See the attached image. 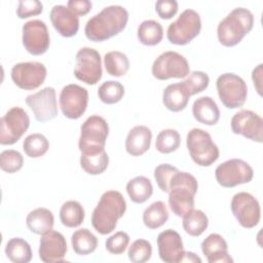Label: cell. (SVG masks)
<instances>
[{
	"label": "cell",
	"instance_id": "6da1fadb",
	"mask_svg": "<svg viewBox=\"0 0 263 263\" xmlns=\"http://www.w3.org/2000/svg\"><path fill=\"white\" fill-rule=\"evenodd\" d=\"M127 21L128 12L123 6H106L86 22L84 33L90 41H105L123 31Z\"/></svg>",
	"mask_w": 263,
	"mask_h": 263
},
{
	"label": "cell",
	"instance_id": "7a4b0ae2",
	"mask_svg": "<svg viewBox=\"0 0 263 263\" xmlns=\"http://www.w3.org/2000/svg\"><path fill=\"white\" fill-rule=\"evenodd\" d=\"M126 211V201L123 195L116 190L104 192L92 211L91 225L100 234L111 233L117 225V221L123 217Z\"/></svg>",
	"mask_w": 263,
	"mask_h": 263
},
{
	"label": "cell",
	"instance_id": "3957f363",
	"mask_svg": "<svg viewBox=\"0 0 263 263\" xmlns=\"http://www.w3.org/2000/svg\"><path fill=\"white\" fill-rule=\"evenodd\" d=\"M253 26L254 15L251 10L236 7L219 23L217 28L218 40L226 47L234 46L252 31Z\"/></svg>",
	"mask_w": 263,
	"mask_h": 263
},
{
	"label": "cell",
	"instance_id": "277c9868",
	"mask_svg": "<svg viewBox=\"0 0 263 263\" xmlns=\"http://www.w3.org/2000/svg\"><path fill=\"white\" fill-rule=\"evenodd\" d=\"M198 189L196 178L186 172H178L173 177L168 190V204L173 213L183 217L194 209V196Z\"/></svg>",
	"mask_w": 263,
	"mask_h": 263
},
{
	"label": "cell",
	"instance_id": "5b68a950",
	"mask_svg": "<svg viewBox=\"0 0 263 263\" xmlns=\"http://www.w3.org/2000/svg\"><path fill=\"white\" fill-rule=\"evenodd\" d=\"M186 146L191 159L200 166H210L219 158L218 146L211 135L201 128H192L187 134Z\"/></svg>",
	"mask_w": 263,
	"mask_h": 263
},
{
	"label": "cell",
	"instance_id": "8992f818",
	"mask_svg": "<svg viewBox=\"0 0 263 263\" xmlns=\"http://www.w3.org/2000/svg\"><path fill=\"white\" fill-rule=\"evenodd\" d=\"M201 30V20L194 9H185L178 18L170 24L166 37L176 45H186L194 39Z\"/></svg>",
	"mask_w": 263,
	"mask_h": 263
},
{
	"label": "cell",
	"instance_id": "52a82bcc",
	"mask_svg": "<svg viewBox=\"0 0 263 263\" xmlns=\"http://www.w3.org/2000/svg\"><path fill=\"white\" fill-rule=\"evenodd\" d=\"M109 135V125L100 115L89 116L80 127L78 148L80 152L105 149Z\"/></svg>",
	"mask_w": 263,
	"mask_h": 263
},
{
	"label": "cell",
	"instance_id": "ba28073f",
	"mask_svg": "<svg viewBox=\"0 0 263 263\" xmlns=\"http://www.w3.org/2000/svg\"><path fill=\"white\" fill-rule=\"evenodd\" d=\"M216 86L222 104L228 109L241 107L248 96L245 80L234 73H224L217 78Z\"/></svg>",
	"mask_w": 263,
	"mask_h": 263
},
{
	"label": "cell",
	"instance_id": "9c48e42d",
	"mask_svg": "<svg viewBox=\"0 0 263 263\" xmlns=\"http://www.w3.org/2000/svg\"><path fill=\"white\" fill-rule=\"evenodd\" d=\"M102 74L100 52L91 47L80 48L75 57V77L88 85H95L102 78Z\"/></svg>",
	"mask_w": 263,
	"mask_h": 263
},
{
	"label": "cell",
	"instance_id": "30bf717a",
	"mask_svg": "<svg viewBox=\"0 0 263 263\" xmlns=\"http://www.w3.org/2000/svg\"><path fill=\"white\" fill-rule=\"evenodd\" d=\"M215 177L222 187L232 188L251 182L254 177V171L247 161L232 158L222 162L216 167Z\"/></svg>",
	"mask_w": 263,
	"mask_h": 263
},
{
	"label": "cell",
	"instance_id": "8fae6325",
	"mask_svg": "<svg viewBox=\"0 0 263 263\" xmlns=\"http://www.w3.org/2000/svg\"><path fill=\"white\" fill-rule=\"evenodd\" d=\"M30 126L28 113L21 107L10 108L1 118L0 144L12 145L16 143Z\"/></svg>",
	"mask_w": 263,
	"mask_h": 263
},
{
	"label": "cell",
	"instance_id": "7c38bea8",
	"mask_svg": "<svg viewBox=\"0 0 263 263\" xmlns=\"http://www.w3.org/2000/svg\"><path fill=\"white\" fill-rule=\"evenodd\" d=\"M189 72L190 68L186 58L173 50L162 52L152 64V75L158 80L184 78Z\"/></svg>",
	"mask_w": 263,
	"mask_h": 263
},
{
	"label": "cell",
	"instance_id": "4fadbf2b",
	"mask_svg": "<svg viewBox=\"0 0 263 263\" xmlns=\"http://www.w3.org/2000/svg\"><path fill=\"white\" fill-rule=\"evenodd\" d=\"M231 212L237 222L245 228L257 226L261 218V209L257 198L249 192L234 194L230 203Z\"/></svg>",
	"mask_w": 263,
	"mask_h": 263
},
{
	"label": "cell",
	"instance_id": "5bb4252c",
	"mask_svg": "<svg viewBox=\"0 0 263 263\" xmlns=\"http://www.w3.org/2000/svg\"><path fill=\"white\" fill-rule=\"evenodd\" d=\"M59 103L65 117L78 119L84 114L87 108L88 91L78 84H67L61 90Z\"/></svg>",
	"mask_w": 263,
	"mask_h": 263
},
{
	"label": "cell",
	"instance_id": "9a60e30c",
	"mask_svg": "<svg viewBox=\"0 0 263 263\" xmlns=\"http://www.w3.org/2000/svg\"><path fill=\"white\" fill-rule=\"evenodd\" d=\"M47 75L46 67L40 62H23L15 64L11 69L13 83L25 90L38 88Z\"/></svg>",
	"mask_w": 263,
	"mask_h": 263
},
{
	"label": "cell",
	"instance_id": "2e32d148",
	"mask_svg": "<svg viewBox=\"0 0 263 263\" xmlns=\"http://www.w3.org/2000/svg\"><path fill=\"white\" fill-rule=\"evenodd\" d=\"M22 41L26 50L33 55L45 53L50 44V37L46 24L40 20H31L24 24Z\"/></svg>",
	"mask_w": 263,
	"mask_h": 263
},
{
	"label": "cell",
	"instance_id": "e0dca14e",
	"mask_svg": "<svg viewBox=\"0 0 263 263\" xmlns=\"http://www.w3.org/2000/svg\"><path fill=\"white\" fill-rule=\"evenodd\" d=\"M26 104L33 111L36 120L39 122L49 121L58 115L57 93L51 86L29 95L26 98Z\"/></svg>",
	"mask_w": 263,
	"mask_h": 263
},
{
	"label": "cell",
	"instance_id": "ac0fdd59",
	"mask_svg": "<svg viewBox=\"0 0 263 263\" xmlns=\"http://www.w3.org/2000/svg\"><path fill=\"white\" fill-rule=\"evenodd\" d=\"M231 130L252 141L262 143L263 119L251 110H240L235 113L230 121Z\"/></svg>",
	"mask_w": 263,
	"mask_h": 263
},
{
	"label": "cell",
	"instance_id": "d6986e66",
	"mask_svg": "<svg viewBox=\"0 0 263 263\" xmlns=\"http://www.w3.org/2000/svg\"><path fill=\"white\" fill-rule=\"evenodd\" d=\"M67 250L66 238L61 232L51 229L41 235L38 254L44 263L63 262Z\"/></svg>",
	"mask_w": 263,
	"mask_h": 263
},
{
	"label": "cell",
	"instance_id": "ffe728a7",
	"mask_svg": "<svg viewBox=\"0 0 263 263\" xmlns=\"http://www.w3.org/2000/svg\"><path fill=\"white\" fill-rule=\"evenodd\" d=\"M158 255L165 263H180L184 253L181 235L173 229L161 231L157 236Z\"/></svg>",
	"mask_w": 263,
	"mask_h": 263
},
{
	"label": "cell",
	"instance_id": "44dd1931",
	"mask_svg": "<svg viewBox=\"0 0 263 263\" xmlns=\"http://www.w3.org/2000/svg\"><path fill=\"white\" fill-rule=\"evenodd\" d=\"M50 21L53 28L63 37L69 38L77 34L79 30V17L65 5H54L50 10Z\"/></svg>",
	"mask_w": 263,
	"mask_h": 263
},
{
	"label": "cell",
	"instance_id": "7402d4cb",
	"mask_svg": "<svg viewBox=\"0 0 263 263\" xmlns=\"http://www.w3.org/2000/svg\"><path fill=\"white\" fill-rule=\"evenodd\" d=\"M201 251L209 263H229L233 259L228 254V245L218 233H211L201 242Z\"/></svg>",
	"mask_w": 263,
	"mask_h": 263
},
{
	"label": "cell",
	"instance_id": "603a6c76",
	"mask_svg": "<svg viewBox=\"0 0 263 263\" xmlns=\"http://www.w3.org/2000/svg\"><path fill=\"white\" fill-rule=\"evenodd\" d=\"M152 140V132L148 126L136 125L127 134L125 150L132 156H140L149 150Z\"/></svg>",
	"mask_w": 263,
	"mask_h": 263
},
{
	"label": "cell",
	"instance_id": "cb8c5ba5",
	"mask_svg": "<svg viewBox=\"0 0 263 263\" xmlns=\"http://www.w3.org/2000/svg\"><path fill=\"white\" fill-rule=\"evenodd\" d=\"M190 93L182 82L167 85L162 92V103L164 107L172 112H180L184 110L189 102Z\"/></svg>",
	"mask_w": 263,
	"mask_h": 263
},
{
	"label": "cell",
	"instance_id": "d4e9b609",
	"mask_svg": "<svg viewBox=\"0 0 263 263\" xmlns=\"http://www.w3.org/2000/svg\"><path fill=\"white\" fill-rule=\"evenodd\" d=\"M192 114L195 120L205 125H214L220 119V110L211 97H200L194 101Z\"/></svg>",
	"mask_w": 263,
	"mask_h": 263
},
{
	"label": "cell",
	"instance_id": "484cf974",
	"mask_svg": "<svg viewBox=\"0 0 263 263\" xmlns=\"http://www.w3.org/2000/svg\"><path fill=\"white\" fill-rule=\"evenodd\" d=\"M26 224L31 232L42 235L52 229L54 217L48 209L37 208L28 214Z\"/></svg>",
	"mask_w": 263,
	"mask_h": 263
},
{
	"label": "cell",
	"instance_id": "4316f807",
	"mask_svg": "<svg viewBox=\"0 0 263 263\" xmlns=\"http://www.w3.org/2000/svg\"><path fill=\"white\" fill-rule=\"evenodd\" d=\"M109 164V156L105 149L97 151L81 152L80 166L89 175H100L104 173Z\"/></svg>",
	"mask_w": 263,
	"mask_h": 263
},
{
	"label": "cell",
	"instance_id": "83f0119b",
	"mask_svg": "<svg viewBox=\"0 0 263 263\" xmlns=\"http://www.w3.org/2000/svg\"><path fill=\"white\" fill-rule=\"evenodd\" d=\"M126 192L132 201L136 203H143L151 197L153 193V186L148 178L138 176L127 182Z\"/></svg>",
	"mask_w": 263,
	"mask_h": 263
},
{
	"label": "cell",
	"instance_id": "f1b7e54d",
	"mask_svg": "<svg viewBox=\"0 0 263 263\" xmlns=\"http://www.w3.org/2000/svg\"><path fill=\"white\" fill-rule=\"evenodd\" d=\"M71 243L73 251L76 254L85 256L96 251L98 247V238L87 228H81L72 234Z\"/></svg>",
	"mask_w": 263,
	"mask_h": 263
},
{
	"label": "cell",
	"instance_id": "f546056e",
	"mask_svg": "<svg viewBox=\"0 0 263 263\" xmlns=\"http://www.w3.org/2000/svg\"><path fill=\"white\" fill-rule=\"evenodd\" d=\"M85 213L80 202L76 200H68L63 203L60 210V220L62 224L69 228H75L84 221Z\"/></svg>",
	"mask_w": 263,
	"mask_h": 263
},
{
	"label": "cell",
	"instance_id": "4dcf8cb0",
	"mask_svg": "<svg viewBox=\"0 0 263 263\" xmlns=\"http://www.w3.org/2000/svg\"><path fill=\"white\" fill-rule=\"evenodd\" d=\"M138 39L147 46L158 44L163 38V28L154 20H145L138 27Z\"/></svg>",
	"mask_w": 263,
	"mask_h": 263
},
{
	"label": "cell",
	"instance_id": "1f68e13d",
	"mask_svg": "<svg viewBox=\"0 0 263 263\" xmlns=\"http://www.w3.org/2000/svg\"><path fill=\"white\" fill-rule=\"evenodd\" d=\"M168 220V211L161 200L152 202L143 213V222L149 229H157Z\"/></svg>",
	"mask_w": 263,
	"mask_h": 263
},
{
	"label": "cell",
	"instance_id": "d6a6232c",
	"mask_svg": "<svg viewBox=\"0 0 263 263\" xmlns=\"http://www.w3.org/2000/svg\"><path fill=\"white\" fill-rule=\"evenodd\" d=\"M5 255L13 263H28L32 259L31 246L21 237L10 238L5 246Z\"/></svg>",
	"mask_w": 263,
	"mask_h": 263
},
{
	"label": "cell",
	"instance_id": "836d02e7",
	"mask_svg": "<svg viewBox=\"0 0 263 263\" xmlns=\"http://www.w3.org/2000/svg\"><path fill=\"white\" fill-rule=\"evenodd\" d=\"M183 228L190 236L201 235L209 226L208 216L200 210H191L183 216Z\"/></svg>",
	"mask_w": 263,
	"mask_h": 263
},
{
	"label": "cell",
	"instance_id": "e575fe53",
	"mask_svg": "<svg viewBox=\"0 0 263 263\" xmlns=\"http://www.w3.org/2000/svg\"><path fill=\"white\" fill-rule=\"evenodd\" d=\"M104 66L109 75L120 77L125 75L128 71L129 60L125 53L118 50H113L104 55Z\"/></svg>",
	"mask_w": 263,
	"mask_h": 263
},
{
	"label": "cell",
	"instance_id": "d590c367",
	"mask_svg": "<svg viewBox=\"0 0 263 263\" xmlns=\"http://www.w3.org/2000/svg\"><path fill=\"white\" fill-rule=\"evenodd\" d=\"M48 148V140L45 136L39 133L29 135L23 142V149L25 153L31 158H38L43 156L47 152Z\"/></svg>",
	"mask_w": 263,
	"mask_h": 263
},
{
	"label": "cell",
	"instance_id": "8d00e7d4",
	"mask_svg": "<svg viewBox=\"0 0 263 263\" xmlns=\"http://www.w3.org/2000/svg\"><path fill=\"white\" fill-rule=\"evenodd\" d=\"M181 144L180 134L173 128L162 129L156 137L155 148L162 154L175 152Z\"/></svg>",
	"mask_w": 263,
	"mask_h": 263
},
{
	"label": "cell",
	"instance_id": "74e56055",
	"mask_svg": "<svg viewBox=\"0 0 263 263\" xmlns=\"http://www.w3.org/2000/svg\"><path fill=\"white\" fill-rule=\"evenodd\" d=\"M99 99L108 105L118 103L124 96V86L115 80H108L102 83L98 89Z\"/></svg>",
	"mask_w": 263,
	"mask_h": 263
},
{
	"label": "cell",
	"instance_id": "f35d334b",
	"mask_svg": "<svg viewBox=\"0 0 263 263\" xmlns=\"http://www.w3.org/2000/svg\"><path fill=\"white\" fill-rule=\"evenodd\" d=\"M152 255V246L146 239H137L128 248V259L134 263H144L150 260Z\"/></svg>",
	"mask_w": 263,
	"mask_h": 263
},
{
	"label": "cell",
	"instance_id": "ab89813d",
	"mask_svg": "<svg viewBox=\"0 0 263 263\" xmlns=\"http://www.w3.org/2000/svg\"><path fill=\"white\" fill-rule=\"evenodd\" d=\"M24 164V157L21 152L8 149L4 150L0 154V167L3 172L13 174L20 171Z\"/></svg>",
	"mask_w": 263,
	"mask_h": 263
},
{
	"label": "cell",
	"instance_id": "60d3db41",
	"mask_svg": "<svg viewBox=\"0 0 263 263\" xmlns=\"http://www.w3.org/2000/svg\"><path fill=\"white\" fill-rule=\"evenodd\" d=\"M189 76L183 81L185 86L187 87L190 96H194L203 91L210 83V77L206 73L202 71H193Z\"/></svg>",
	"mask_w": 263,
	"mask_h": 263
},
{
	"label": "cell",
	"instance_id": "b9f144b4",
	"mask_svg": "<svg viewBox=\"0 0 263 263\" xmlns=\"http://www.w3.org/2000/svg\"><path fill=\"white\" fill-rule=\"evenodd\" d=\"M179 170L168 163H162L155 167L154 170V179L162 192H168L170 184Z\"/></svg>",
	"mask_w": 263,
	"mask_h": 263
},
{
	"label": "cell",
	"instance_id": "7bdbcfd3",
	"mask_svg": "<svg viewBox=\"0 0 263 263\" xmlns=\"http://www.w3.org/2000/svg\"><path fill=\"white\" fill-rule=\"evenodd\" d=\"M129 243V236L124 231H118L112 234L106 240V250L114 255L122 254Z\"/></svg>",
	"mask_w": 263,
	"mask_h": 263
},
{
	"label": "cell",
	"instance_id": "ee69618b",
	"mask_svg": "<svg viewBox=\"0 0 263 263\" xmlns=\"http://www.w3.org/2000/svg\"><path fill=\"white\" fill-rule=\"evenodd\" d=\"M43 5L38 0H21L16 8V15L20 18H27L33 15H38L42 12Z\"/></svg>",
	"mask_w": 263,
	"mask_h": 263
},
{
	"label": "cell",
	"instance_id": "f6af8a7d",
	"mask_svg": "<svg viewBox=\"0 0 263 263\" xmlns=\"http://www.w3.org/2000/svg\"><path fill=\"white\" fill-rule=\"evenodd\" d=\"M155 10L161 18L170 20L178 11V2L176 0H158L155 3Z\"/></svg>",
	"mask_w": 263,
	"mask_h": 263
},
{
	"label": "cell",
	"instance_id": "bcb514c9",
	"mask_svg": "<svg viewBox=\"0 0 263 263\" xmlns=\"http://www.w3.org/2000/svg\"><path fill=\"white\" fill-rule=\"evenodd\" d=\"M67 6L78 16L85 15L91 9V2L89 0H69Z\"/></svg>",
	"mask_w": 263,
	"mask_h": 263
},
{
	"label": "cell",
	"instance_id": "7dc6e473",
	"mask_svg": "<svg viewBox=\"0 0 263 263\" xmlns=\"http://www.w3.org/2000/svg\"><path fill=\"white\" fill-rule=\"evenodd\" d=\"M252 80L254 82V85L256 87L257 92L262 96V64H259L252 72Z\"/></svg>",
	"mask_w": 263,
	"mask_h": 263
},
{
	"label": "cell",
	"instance_id": "c3c4849f",
	"mask_svg": "<svg viewBox=\"0 0 263 263\" xmlns=\"http://www.w3.org/2000/svg\"><path fill=\"white\" fill-rule=\"evenodd\" d=\"M181 262H191V263H201V259L194 254L193 252H186L184 251L183 257L181 259Z\"/></svg>",
	"mask_w": 263,
	"mask_h": 263
}]
</instances>
